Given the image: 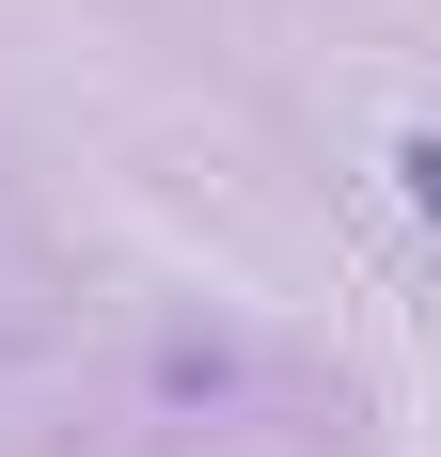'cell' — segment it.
I'll list each match as a JSON object with an SVG mask.
<instances>
[{
	"label": "cell",
	"mask_w": 441,
	"mask_h": 457,
	"mask_svg": "<svg viewBox=\"0 0 441 457\" xmlns=\"http://www.w3.org/2000/svg\"><path fill=\"white\" fill-rule=\"evenodd\" d=\"M395 174H410V205L441 221V127H410V142H395Z\"/></svg>",
	"instance_id": "6da1fadb"
}]
</instances>
